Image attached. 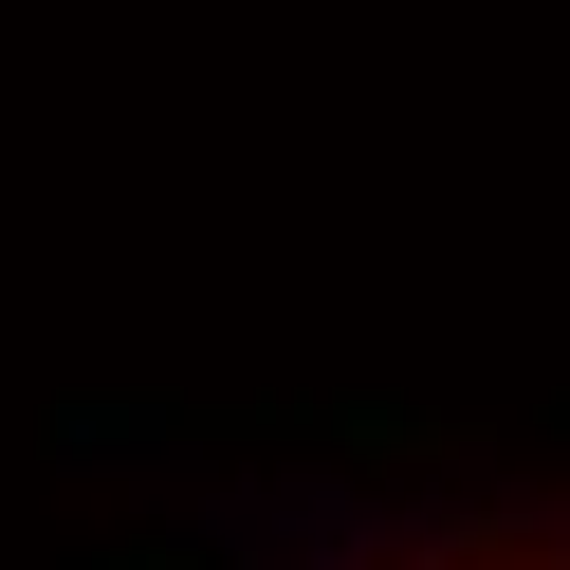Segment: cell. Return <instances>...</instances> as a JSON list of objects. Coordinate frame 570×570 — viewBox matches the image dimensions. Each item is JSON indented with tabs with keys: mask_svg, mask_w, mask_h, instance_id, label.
Masks as SVG:
<instances>
[{
	"mask_svg": "<svg viewBox=\"0 0 570 570\" xmlns=\"http://www.w3.org/2000/svg\"><path fill=\"white\" fill-rule=\"evenodd\" d=\"M405 570H570V533H460V552H405Z\"/></svg>",
	"mask_w": 570,
	"mask_h": 570,
	"instance_id": "obj_1",
	"label": "cell"
}]
</instances>
